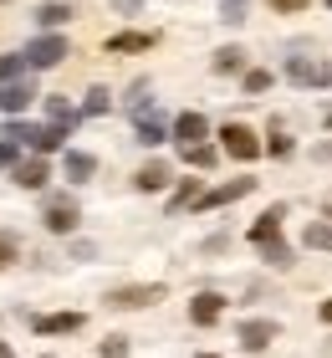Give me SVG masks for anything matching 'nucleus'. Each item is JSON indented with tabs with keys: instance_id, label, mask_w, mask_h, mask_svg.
<instances>
[{
	"instance_id": "nucleus-1",
	"label": "nucleus",
	"mask_w": 332,
	"mask_h": 358,
	"mask_svg": "<svg viewBox=\"0 0 332 358\" xmlns=\"http://www.w3.org/2000/svg\"><path fill=\"white\" fill-rule=\"evenodd\" d=\"M41 220H46V231H52V236H66V231H77L82 210H77V200H66V194H52L46 210H41Z\"/></svg>"
},
{
	"instance_id": "nucleus-2",
	"label": "nucleus",
	"mask_w": 332,
	"mask_h": 358,
	"mask_svg": "<svg viewBox=\"0 0 332 358\" xmlns=\"http://www.w3.org/2000/svg\"><path fill=\"white\" fill-rule=\"evenodd\" d=\"M225 154L230 159H240V164H251V159H261V143H256V134L245 123H225Z\"/></svg>"
},
{
	"instance_id": "nucleus-3",
	"label": "nucleus",
	"mask_w": 332,
	"mask_h": 358,
	"mask_svg": "<svg viewBox=\"0 0 332 358\" xmlns=\"http://www.w3.org/2000/svg\"><path fill=\"white\" fill-rule=\"evenodd\" d=\"M164 302V287H118V292H108V307H123V313H133V307H154Z\"/></svg>"
},
{
	"instance_id": "nucleus-4",
	"label": "nucleus",
	"mask_w": 332,
	"mask_h": 358,
	"mask_svg": "<svg viewBox=\"0 0 332 358\" xmlns=\"http://www.w3.org/2000/svg\"><path fill=\"white\" fill-rule=\"evenodd\" d=\"M256 189V179H230V185H220V189H199V210H215V205H236V200H245V194Z\"/></svg>"
},
{
	"instance_id": "nucleus-5",
	"label": "nucleus",
	"mask_w": 332,
	"mask_h": 358,
	"mask_svg": "<svg viewBox=\"0 0 332 358\" xmlns=\"http://www.w3.org/2000/svg\"><path fill=\"white\" fill-rule=\"evenodd\" d=\"M66 57V36H36L26 46V67H57Z\"/></svg>"
},
{
	"instance_id": "nucleus-6",
	"label": "nucleus",
	"mask_w": 332,
	"mask_h": 358,
	"mask_svg": "<svg viewBox=\"0 0 332 358\" xmlns=\"http://www.w3.org/2000/svg\"><path fill=\"white\" fill-rule=\"evenodd\" d=\"M287 77H291V83H302V87H322V83H332V67H327V62L291 57V62H287Z\"/></svg>"
},
{
	"instance_id": "nucleus-7",
	"label": "nucleus",
	"mask_w": 332,
	"mask_h": 358,
	"mask_svg": "<svg viewBox=\"0 0 332 358\" xmlns=\"http://www.w3.org/2000/svg\"><path fill=\"white\" fill-rule=\"evenodd\" d=\"M205 134H210L205 113H179V123H174V138H179V149H189V143H205Z\"/></svg>"
},
{
	"instance_id": "nucleus-8",
	"label": "nucleus",
	"mask_w": 332,
	"mask_h": 358,
	"mask_svg": "<svg viewBox=\"0 0 332 358\" xmlns=\"http://www.w3.org/2000/svg\"><path fill=\"white\" fill-rule=\"evenodd\" d=\"M271 338H276V322H266V317H251V322H240V343L261 353V348H271Z\"/></svg>"
},
{
	"instance_id": "nucleus-9",
	"label": "nucleus",
	"mask_w": 332,
	"mask_h": 358,
	"mask_svg": "<svg viewBox=\"0 0 332 358\" xmlns=\"http://www.w3.org/2000/svg\"><path fill=\"white\" fill-rule=\"evenodd\" d=\"M31 328H36L41 338H52V333H77V328H82V313H46V317H31Z\"/></svg>"
},
{
	"instance_id": "nucleus-10",
	"label": "nucleus",
	"mask_w": 332,
	"mask_h": 358,
	"mask_svg": "<svg viewBox=\"0 0 332 358\" xmlns=\"http://www.w3.org/2000/svg\"><path fill=\"white\" fill-rule=\"evenodd\" d=\"M31 97H36L31 83H6V87H0V113H10V118H15V113L31 108Z\"/></svg>"
},
{
	"instance_id": "nucleus-11",
	"label": "nucleus",
	"mask_w": 332,
	"mask_h": 358,
	"mask_svg": "<svg viewBox=\"0 0 332 358\" xmlns=\"http://www.w3.org/2000/svg\"><path fill=\"white\" fill-rule=\"evenodd\" d=\"M220 313H225V297H215V292H199V297L189 302V322H199V328H210Z\"/></svg>"
},
{
	"instance_id": "nucleus-12",
	"label": "nucleus",
	"mask_w": 332,
	"mask_h": 358,
	"mask_svg": "<svg viewBox=\"0 0 332 358\" xmlns=\"http://www.w3.org/2000/svg\"><path fill=\"white\" fill-rule=\"evenodd\" d=\"M281 215H287V210L271 205V210H266V215L251 225V241H256V246H266V241H281Z\"/></svg>"
},
{
	"instance_id": "nucleus-13",
	"label": "nucleus",
	"mask_w": 332,
	"mask_h": 358,
	"mask_svg": "<svg viewBox=\"0 0 332 358\" xmlns=\"http://www.w3.org/2000/svg\"><path fill=\"white\" fill-rule=\"evenodd\" d=\"M154 46V36L148 31H118V36H108V52L118 57V52H148Z\"/></svg>"
},
{
	"instance_id": "nucleus-14",
	"label": "nucleus",
	"mask_w": 332,
	"mask_h": 358,
	"mask_svg": "<svg viewBox=\"0 0 332 358\" xmlns=\"http://www.w3.org/2000/svg\"><path fill=\"white\" fill-rule=\"evenodd\" d=\"M62 143H66V128H62V123L36 128V134H31V149H36V154H52V149H62Z\"/></svg>"
},
{
	"instance_id": "nucleus-15",
	"label": "nucleus",
	"mask_w": 332,
	"mask_h": 358,
	"mask_svg": "<svg viewBox=\"0 0 332 358\" xmlns=\"http://www.w3.org/2000/svg\"><path fill=\"white\" fill-rule=\"evenodd\" d=\"M15 185H21V189H41V185H46V164H41V159L15 164Z\"/></svg>"
},
{
	"instance_id": "nucleus-16",
	"label": "nucleus",
	"mask_w": 332,
	"mask_h": 358,
	"mask_svg": "<svg viewBox=\"0 0 332 358\" xmlns=\"http://www.w3.org/2000/svg\"><path fill=\"white\" fill-rule=\"evenodd\" d=\"M133 185H138L143 194H148V189H164V185H169V164H159V159H154V164H143Z\"/></svg>"
},
{
	"instance_id": "nucleus-17",
	"label": "nucleus",
	"mask_w": 332,
	"mask_h": 358,
	"mask_svg": "<svg viewBox=\"0 0 332 358\" xmlns=\"http://www.w3.org/2000/svg\"><path fill=\"white\" fill-rule=\"evenodd\" d=\"M92 169H97V159L92 154H66V179H77V185H82V179H92Z\"/></svg>"
},
{
	"instance_id": "nucleus-18",
	"label": "nucleus",
	"mask_w": 332,
	"mask_h": 358,
	"mask_svg": "<svg viewBox=\"0 0 332 358\" xmlns=\"http://www.w3.org/2000/svg\"><path fill=\"white\" fill-rule=\"evenodd\" d=\"M307 246L312 251H332V220H307Z\"/></svg>"
},
{
	"instance_id": "nucleus-19",
	"label": "nucleus",
	"mask_w": 332,
	"mask_h": 358,
	"mask_svg": "<svg viewBox=\"0 0 332 358\" xmlns=\"http://www.w3.org/2000/svg\"><path fill=\"white\" fill-rule=\"evenodd\" d=\"M46 113H52V123H62V128L77 123V108L66 103V97H46Z\"/></svg>"
},
{
	"instance_id": "nucleus-20",
	"label": "nucleus",
	"mask_w": 332,
	"mask_h": 358,
	"mask_svg": "<svg viewBox=\"0 0 332 358\" xmlns=\"http://www.w3.org/2000/svg\"><path fill=\"white\" fill-rule=\"evenodd\" d=\"M245 67V52L240 46H225V52H215V72H240Z\"/></svg>"
},
{
	"instance_id": "nucleus-21",
	"label": "nucleus",
	"mask_w": 332,
	"mask_h": 358,
	"mask_svg": "<svg viewBox=\"0 0 332 358\" xmlns=\"http://www.w3.org/2000/svg\"><path fill=\"white\" fill-rule=\"evenodd\" d=\"M138 143H148V149H154V143H164V128L148 118V113H138Z\"/></svg>"
},
{
	"instance_id": "nucleus-22",
	"label": "nucleus",
	"mask_w": 332,
	"mask_h": 358,
	"mask_svg": "<svg viewBox=\"0 0 332 358\" xmlns=\"http://www.w3.org/2000/svg\"><path fill=\"white\" fill-rule=\"evenodd\" d=\"M108 108H113L108 87H92V92H87V103H82V113H87V118H97V113H108Z\"/></svg>"
},
{
	"instance_id": "nucleus-23",
	"label": "nucleus",
	"mask_w": 332,
	"mask_h": 358,
	"mask_svg": "<svg viewBox=\"0 0 332 358\" xmlns=\"http://www.w3.org/2000/svg\"><path fill=\"white\" fill-rule=\"evenodd\" d=\"M185 159H189L194 169H210V164H215V149H210V143H189V149H185Z\"/></svg>"
},
{
	"instance_id": "nucleus-24",
	"label": "nucleus",
	"mask_w": 332,
	"mask_h": 358,
	"mask_svg": "<svg viewBox=\"0 0 332 358\" xmlns=\"http://www.w3.org/2000/svg\"><path fill=\"white\" fill-rule=\"evenodd\" d=\"M194 200H199V179H189V185H185V189H179V194H174V200H169V210H174V215H179V210H189Z\"/></svg>"
},
{
	"instance_id": "nucleus-25",
	"label": "nucleus",
	"mask_w": 332,
	"mask_h": 358,
	"mask_svg": "<svg viewBox=\"0 0 332 358\" xmlns=\"http://www.w3.org/2000/svg\"><path fill=\"white\" fill-rule=\"evenodd\" d=\"M266 262H271V266H281V271H287V266H291V251H287V246H281V241H266Z\"/></svg>"
},
{
	"instance_id": "nucleus-26",
	"label": "nucleus",
	"mask_w": 332,
	"mask_h": 358,
	"mask_svg": "<svg viewBox=\"0 0 332 358\" xmlns=\"http://www.w3.org/2000/svg\"><path fill=\"white\" fill-rule=\"evenodd\" d=\"M26 72V57H0V83H15Z\"/></svg>"
},
{
	"instance_id": "nucleus-27",
	"label": "nucleus",
	"mask_w": 332,
	"mask_h": 358,
	"mask_svg": "<svg viewBox=\"0 0 332 358\" xmlns=\"http://www.w3.org/2000/svg\"><path fill=\"white\" fill-rule=\"evenodd\" d=\"M66 15H72L66 6H41V10H36V21H41V26H62Z\"/></svg>"
},
{
	"instance_id": "nucleus-28",
	"label": "nucleus",
	"mask_w": 332,
	"mask_h": 358,
	"mask_svg": "<svg viewBox=\"0 0 332 358\" xmlns=\"http://www.w3.org/2000/svg\"><path fill=\"white\" fill-rule=\"evenodd\" d=\"M266 87H271V72H245V92H266Z\"/></svg>"
},
{
	"instance_id": "nucleus-29",
	"label": "nucleus",
	"mask_w": 332,
	"mask_h": 358,
	"mask_svg": "<svg viewBox=\"0 0 332 358\" xmlns=\"http://www.w3.org/2000/svg\"><path fill=\"white\" fill-rule=\"evenodd\" d=\"M103 358H128V338H108V343H103Z\"/></svg>"
},
{
	"instance_id": "nucleus-30",
	"label": "nucleus",
	"mask_w": 332,
	"mask_h": 358,
	"mask_svg": "<svg viewBox=\"0 0 332 358\" xmlns=\"http://www.w3.org/2000/svg\"><path fill=\"white\" fill-rule=\"evenodd\" d=\"M15 149H21V143H10V138H0V169H6V164H15Z\"/></svg>"
},
{
	"instance_id": "nucleus-31",
	"label": "nucleus",
	"mask_w": 332,
	"mask_h": 358,
	"mask_svg": "<svg viewBox=\"0 0 332 358\" xmlns=\"http://www.w3.org/2000/svg\"><path fill=\"white\" fill-rule=\"evenodd\" d=\"M225 21H245V0H225Z\"/></svg>"
},
{
	"instance_id": "nucleus-32",
	"label": "nucleus",
	"mask_w": 332,
	"mask_h": 358,
	"mask_svg": "<svg viewBox=\"0 0 332 358\" xmlns=\"http://www.w3.org/2000/svg\"><path fill=\"white\" fill-rule=\"evenodd\" d=\"M6 262H15V241H10V236H0V266H6Z\"/></svg>"
},
{
	"instance_id": "nucleus-33",
	"label": "nucleus",
	"mask_w": 332,
	"mask_h": 358,
	"mask_svg": "<svg viewBox=\"0 0 332 358\" xmlns=\"http://www.w3.org/2000/svg\"><path fill=\"white\" fill-rule=\"evenodd\" d=\"M271 6H276V10H307L312 0H271Z\"/></svg>"
},
{
	"instance_id": "nucleus-34",
	"label": "nucleus",
	"mask_w": 332,
	"mask_h": 358,
	"mask_svg": "<svg viewBox=\"0 0 332 358\" xmlns=\"http://www.w3.org/2000/svg\"><path fill=\"white\" fill-rule=\"evenodd\" d=\"M322 322H332V302H322Z\"/></svg>"
},
{
	"instance_id": "nucleus-35",
	"label": "nucleus",
	"mask_w": 332,
	"mask_h": 358,
	"mask_svg": "<svg viewBox=\"0 0 332 358\" xmlns=\"http://www.w3.org/2000/svg\"><path fill=\"white\" fill-rule=\"evenodd\" d=\"M133 6H138V0H118V10H133Z\"/></svg>"
},
{
	"instance_id": "nucleus-36",
	"label": "nucleus",
	"mask_w": 332,
	"mask_h": 358,
	"mask_svg": "<svg viewBox=\"0 0 332 358\" xmlns=\"http://www.w3.org/2000/svg\"><path fill=\"white\" fill-rule=\"evenodd\" d=\"M0 358H10V348H6V343H0Z\"/></svg>"
},
{
	"instance_id": "nucleus-37",
	"label": "nucleus",
	"mask_w": 332,
	"mask_h": 358,
	"mask_svg": "<svg viewBox=\"0 0 332 358\" xmlns=\"http://www.w3.org/2000/svg\"><path fill=\"white\" fill-rule=\"evenodd\" d=\"M327 220H332V200H327Z\"/></svg>"
},
{
	"instance_id": "nucleus-38",
	"label": "nucleus",
	"mask_w": 332,
	"mask_h": 358,
	"mask_svg": "<svg viewBox=\"0 0 332 358\" xmlns=\"http://www.w3.org/2000/svg\"><path fill=\"white\" fill-rule=\"evenodd\" d=\"M327 128H332V118H327Z\"/></svg>"
},
{
	"instance_id": "nucleus-39",
	"label": "nucleus",
	"mask_w": 332,
	"mask_h": 358,
	"mask_svg": "<svg viewBox=\"0 0 332 358\" xmlns=\"http://www.w3.org/2000/svg\"><path fill=\"white\" fill-rule=\"evenodd\" d=\"M327 6H332V0H327Z\"/></svg>"
},
{
	"instance_id": "nucleus-40",
	"label": "nucleus",
	"mask_w": 332,
	"mask_h": 358,
	"mask_svg": "<svg viewBox=\"0 0 332 358\" xmlns=\"http://www.w3.org/2000/svg\"><path fill=\"white\" fill-rule=\"evenodd\" d=\"M205 358H210V353H205Z\"/></svg>"
}]
</instances>
